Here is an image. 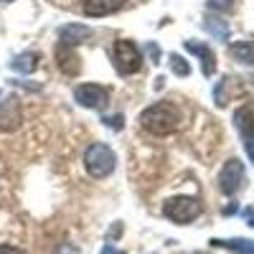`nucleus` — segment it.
<instances>
[{"label":"nucleus","mask_w":254,"mask_h":254,"mask_svg":"<svg viewBox=\"0 0 254 254\" xmlns=\"http://www.w3.org/2000/svg\"><path fill=\"white\" fill-rule=\"evenodd\" d=\"M186 49L201 59V71H203V76L214 74V69H216V56H214V51H211L206 44H198V41H186Z\"/></svg>","instance_id":"obj_9"},{"label":"nucleus","mask_w":254,"mask_h":254,"mask_svg":"<svg viewBox=\"0 0 254 254\" xmlns=\"http://www.w3.org/2000/svg\"><path fill=\"white\" fill-rule=\"evenodd\" d=\"M181 122V112L171 102H155L140 115V125L153 135H171Z\"/></svg>","instance_id":"obj_1"},{"label":"nucleus","mask_w":254,"mask_h":254,"mask_svg":"<svg viewBox=\"0 0 254 254\" xmlns=\"http://www.w3.org/2000/svg\"><path fill=\"white\" fill-rule=\"evenodd\" d=\"M125 5V0H84V13L92 15V18H99V15H110L115 10H120Z\"/></svg>","instance_id":"obj_11"},{"label":"nucleus","mask_w":254,"mask_h":254,"mask_svg":"<svg viewBox=\"0 0 254 254\" xmlns=\"http://www.w3.org/2000/svg\"><path fill=\"white\" fill-rule=\"evenodd\" d=\"M3 3H13V0H3Z\"/></svg>","instance_id":"obj_24"},{"label":"nucleus","mask_w":254,"mask_h":254,"mask_svg":"<svg viewBox=\"0 0 254 254\" xmlns=\"http://www.w3.org/2000/svg\"><path fill=\"white\" fill-rule=\"evenodd\" d=\"M56 61H59V69L66 74V76H76L79 69H81L76 51L69 49V46H59V49H56Z\"/></svg>","instance_id":"obj_10"},{"label":"nucleus","mask_w":254,"mask_h":254,"mask_svg":"<svg viewBox=\"0 0 254 254\" xmlns=\"http://www.w3.org/2000/svg\"><path fill=\"white\" fill-rule=\"evenodd\" d=\"M168 61H171V69H173L178 76H188V74H190V66H188V61H186L183 56L171 54V56H168Z\"/></svg>","instance_id":"obj_17"},{"label":"nucleus","mask_w":254,"mask_h":254,"mask_svg":"<svg viewBox=\"0 0 254 254\" xmlns=\"http://www.w3.org/2000/svg\"><path fill=\"white\" fill-rule=\"evenodd\" d=\"M211 244L221 247V249H229V252H234V254H254V242L252 239H242V237H234V239H214Z\"/></svg>","instance_id":"obj_13"},{"label":"nucleus","mask_w":254,"mask_h":254,"mask_svg":"<svg viewBox=\"0 0 254 254\" xmlns=\"http://www.w3.org/2000/svg\"><path fill=\"white\" fill-rule=\"evenodd\" d=\"M201 214V201L193 196H176L163 203V216L173 224H190Z\"/></svg>","instance_id":"obj_3"},{"label":"nucleus","mask_w":254,"mask_h":254,"mask_svg":"<svg viewBox=\"0 0 254 254\" xmlns=\"http://www.w3.org/2000/svg\"><path fill=\"white\" fill-rule=\"evenodd\" d=\"M193 254H198V252H193Z\"/></svg>","instance_id":"obj_26"},{"label":"nucleus","mask_w":254,"mask_h":254,"mask_svg":"<svg viewBox=\"0 0 254 254\" xmlns=\"http://www.w3.org/2000/svg\"><path fill=\"white\" fill-rule=\"evenodd\" d=\"M89 36H92L89 26H81V23H69V26H64V28L59 31L61 46H69V49H74V46L84 44V41H87Z\"/></svg>","instance_id":"obj_8"},{"label":"nucleus","mask_w":254,"mask_h":254,"mask_svg":"<svg viewBox=\"0 0 254 254\" xmlns=\"http://www.w3.org/2000/svg\"><path fill=\"white\" fill-rule=\"evenodd\" d=\"M229 51L239 64H254V44L252 41H237V44H231Z\"/></svg>","instance_id":"obj_16"},{"label":"nucleus","mask_w":254,"mask_h":254,"mask_svg":"<svg viewBox=\"0 0 254 254\" xmlns=\"http://www.w3.org/2000/svg\"><path fill=\"white\" fill-rule=\"evenodd\" d=\"M0 254H23L18 247H10V244H0Z\"/></svg>","instance_id":"obj_22"},{"label":"nucleus","mask_w":254,"mask_h":254,"mask_svg":"<svg viewBox=\"0 0 254 254\" xmlns=\"http://www.w3.org/2000/svg\"><path fill=\"white\" fill-rule=\"evenodd\" d=\"M102 254H112V247L107 244V247H104V249H102Z\"/></svg>","instance_id":"obj_23"},{"label":"nucleus","mask_w":254,"mask_h":254,"mask_svg":"<svg viewBox=\"0 0 254 254\" xmlns=\"http://www.w3.org/2000/svg\"><path fill=\"white\" fill-rule=\"evenodd\" d=\"M203 28L214 36L216 41H226L229 38V23L224 18H214V15H208L206 20H203Z\"/></svg>","instance_id":"obj_15"},{"label":"nucleus","mask_w":254,"mask_h":254,"mask_svg":"<svg viewBox=\"0 0 254 254\" xmlns=\"http://www.w3.org/2000/svg\"><path fill=\"white\" fill-rule=\"evenodd\" d=\"M120 254H125V252H120Z\"/></svg>","instance_id":"obj_25"},{"label":"nucleus","mask_w":254,"mask_h":254,"mask_svg":"<svg viewBox=\"0 0 254 254\" xmlns=\"http://www.w3.org/2000/svg\"><path fill=\"white\" fill-rule=\"evenodd\" d=\"M242 183H244V165H242V160H237V158L226 160L224 168H221V173H219V188L231 196V193H237V190L242 188Z\"/></svg>","instance_id":"obj_5"},{"label":"nucleus","mask_w":254,"mask_h":254,"mask_svg":"<svg viewBox=\"0 0 254 254\" xmlns=\"http://www.w3.org/2000/svg\"><path fill=\"white\" fill-rule=\"evenodd\" d=\"M104 122H107V125L112 127V130H120V127H122V117H120V115H115V117H107Z\"/></svg>","instance_id":"obj_21"},{"label":"nucleus","mask_w":254,"mask_h":254,"mask_svg":"<svg viewBox=\"0 0 254 254\" xmlns=\"http://www.w3.org/2000/svg\"><path fill=\"white\" fill-rule=\"evenodd\" d=\"M244 147H247V155H249V158L254 160V132L244 137Z\"/></svg>","instance_id":"obj_20"},{"label":"nucleus","mask_w":254,"mask_h":254,"mask_svg":"<svg viewBox=\"0 0 254 254\" xmlns=\"http://www.w3.org/2000/svg\"><path fill=\"white\" fill-rule=\"evenodd\" d=\"M23 122V110H20L18 97H5L0 102V132H13Z\"/></svg>","instance_id":"obj_7"},{"label":"nucleus","mask_w":254,"mask_h":254,"mask_svg":"<svg viewBox=\"0 0 254 254\" xmlns=\"http://www.w3.org/2000/svg\"><path fill=\"white\" fill-rule=\"evenodd\" d=\"M112 61H115V69L120 74H135L140 71L142 66V54L140 49L132 44V41H115V46H112Z\"/></svg>","instance_id":"obj_4"},{"label":"nucleus","mask_w":254,"mask_h":254,"mask_svg":"<svg viewBox=\"0 0 254 254\" xmlns=\"http://www.w3.org/2000/svg\"><path fill=\"white\" fill-rule=\"evenodd\" d=\"M231 5H234V0H208V8L214 10H229Z\"/></svg>","instance_id":"obj_19"},{"label":"nucleus","mask_w":254,"mask_h":254,"mask_svg":"<svg viewBox=\"0 0 254 254\" xmlns=\"http://www.w3.org/2000/svg\"><path fill=\"white\" fill-rule=\"evenodd\" d=\"M234 125H237V130L242 132V137L252 135L254 132V112L252 107H242L234 112Z\"/></svg>","instance_id":"obj_14"},{"label":"nucleus","mask_w":254,"mask_h":254,"mask_svg":"<svg viewBox=\"0 0 254 254\" xmlns=\"http://www.w3.org/2000/svg\"><path fill=\"white\" fill-rule=\"evenodd\" d=\"M38 61H41V56L36 51H26V54H18L10 61V69L18 71V74H33L38 69Z\"/></svg>","instance_id":"obj_12"},{"label":"nucleus","mask_w":254,"mask_h":254,"mask_svg":"<svg viewBox=\"0 0 254 254\" xmlns=\"http://www.w3.org/2000/svg\"><path fill=\"white\" fill-rule=\"evenodd\" d=\"M54 254H79V247L71 244V242H61V244L54 249Z\"/></svg>","instance_id":"obj_18"},{"label":"nucleus","mask_w":254,"mask_h":254,"mask_svg":"<svg viewBox=\"0 0 254 254\" xmlns=\"http://www.w3.org/2000/svg\"><path fill=\"white\" fill-rule=\"evenodd\" d=\"M107 97H110V92L102 84H79L74 89V99L87 110H97L102 104H107Z\"/></svg>","instance_id":"obj_6"},{"label":"nucleus","mask_w":254,"mask_h":254,"mask_svg":"<svg viewBox=\"0 0 254 254\" xmlns=\"http://www.w3.org/2000/svg\"><path fill=\"white\" fill-rule=\"evenodd\" d=\"M117 165V155L110 145L104 142H92L84 153V168L92 178H107Z\"/></svg>","instance_id":"obj_2"}]
</instances>
